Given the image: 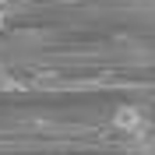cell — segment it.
I'll return each mask as SVG.
<instances>
[{
  "mask_svg": "<svg viewBox=\"0 0 155 155\" xmlns=\"http://www.w3.org/2000/svg\"><path fill=\"white\" fill-rule=\"evenodd\" d=\"M113 130H120V134L127 137H137L148 130V113L141 106H120L113 113Z\"/></svg>",
  "mask_w": 155,
  "mask_h": 155,
  "instance_id": "1",
  "label": "cell"
},
{
  "mask_svg": "<svg viewBox=\"0 0 155 155\" xmlns=\"http://www.w3.org/2000/svg\"><path fill=\"white\" fill-rule=\"evenodd\" d=\"M7 28V11H0V32Z\"/></svg>",
  "mask_w": 155,
  "mask_h": 155,
  "instance_id": "2",
  "label": "cell"
}]
</instances>
